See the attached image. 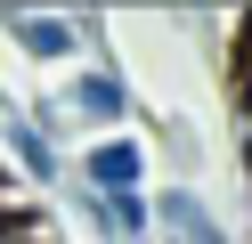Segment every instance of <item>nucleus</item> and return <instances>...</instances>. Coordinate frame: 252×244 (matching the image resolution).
<instances>
[{
	"label": "nucleus",
	"mask_w": 252,
	"mask_h": 244,
	"mask_svg": "<svg viewBox=\"0 0 252 244\" xmlns=\"http://www.w3.org/2000/svg\"><path fill=\"white\" fill-rule=\"evenodd\" d=\"M130 106H138V98H130V81H122L114 65H73V81H65L41 114H49L57 130H122Z\"/></svg>",
	"instance_id": "obj_1"
},
{
	"label": "nucleus",
	"mask_w": 252,
	"mask_h": 244,
	"mask_svg": "<svg viewBox=\"0 0 252 244\" xmlns=\"http://www.w3.org/2000/svg\"><path fill=\"white\" fill-rule=\"evenodd\" d=\"M0 163L25 179V187H65V130L49 122V114H0Z\"/></svg>",
	"instance_id": "obj_2"
},
{
	"label": "nucleus",
	"mask_w": 252,
	"mask_h": 244,
	"mask_svg": "<svg viewBox=\"0 0 252 244\" xmlns=\"http://www.w3.org/2000/svg\"><path fill=\"white\" fill-rule=\"evenodd\" d=\"M82 211H90V228H98V236H122V244L163 236V220H155V195H147V187H82Z\"/></svg>",
	"instance_id": "obj_3"
},
{
	"label": "nucleus",
	"mask_w": 252,
	"mask_h": 244,
	"mask_svg": "<svg viewBox=\"0 0 252 244\" xmlns=\"http://www.w3.org/2000/svg\"><path fill=\"white\" fill-rule=\"evenodd\" d=\"M0 25H8V41H17L33 65H73V57H82V16L25 8V16H0Z\"/></svg>",
	"instance_id": "obj_4"
},
{
	"label": "nucleus",
	"mask_w": 252,
	"mask_h": 244,
	"mask_svg": "<svg viewBox=\"0 0 252 244\" xmlns=\"http://www.w3.org/2000/svg\"><path fill=\"white\" fill-rule=\"evenodd\" d=\"M155 220H163V236H179V244H220L228 236V220L212 211V195L203 187H155Z\"/></svg>",
	"instance_id": "obj_5"
},
{
	"label": "nucleus",
	"mask_w": 252,
	"mask_h": 244,
	"mask_svg": "<svg viewBox=\"0 0 252 244\" xmlns=\"http://www.w3.org/2000/svg\"><path fill=\"white\" fill-rule=\"evenodd\" d=\"M82 187H147V146L106 130L98 146H82Z\"/></svg>",
	"instance_id": "obj_6"
},
{
	"label": "nucleus",
	"mask_w": 252,
	"mask_h": 244,
	"mask_svg": "<svg viewBox=\"0 0 252 244\" xmlns=\"http://www.w3.org/2000/svg\"><path fill=\"white\" fill-rule=\"evenodd\" d=\"M0 114H8V90H0Z\"/></svg>",
	"instance_id": "obj_7"
}]
</instances>
